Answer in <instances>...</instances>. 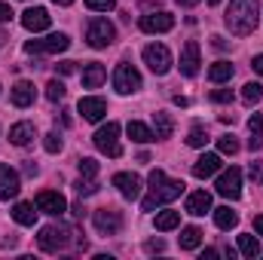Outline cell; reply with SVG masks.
<instances>
[{
    "label": "cell",
    "instance_id": "cell-1",
    "mask_svg": "<svg viewBox=\"0 0 263 260\" xmlns=\"http://www.w3.org/2000/svg\"><path fill=\"white\" fill-rule=\"evenodd\" d=\"M147 181H150V196L144 199V211H153V208H159V205H165V202H172L184 193V181L165 178L162 169H153Z\"/></svg>",
    "mask_w": 263,
    "mask_h": 260
},
{
    "label": "cell",
    "instance_id": "cell-2",
    "mask_svg": "<svg viewBox=\"0 0 263 260\" xmlns=\"http://www.w3.org/2000/svg\"><path fill=\"white\" fill-rule=\"evenodd\" d=\"M227 28L236 37H248L257 28V0H233L227 9Z\"/></svg>",
    "mask_w": 263,
    "mask_h": 260
},
{
    "label": "cell",
    "instance_id": "cell-3",
    "mask_svg": "<svg viewBox=\"0 0 263 260\" xmlns=\"http://www.w3.org/2000/svg\"><path fill=\"white\" fill-rule=\"evenodd\" d=\"M114 37H117V28L107 18H92L89 28H86V43L92 49H107L114 43Z\"/></svg>",
    "mask_w": 263,
    "mask_h": 260
},
{
    "label": "cell",
    "instance_id": "cell-4",
    "mask_svg": "<svg viewBox=\"0 0 263 260\" xmlns=\"http://www.w3.org/2000/svg\"><path fill=\"white\" fill-rule=\"evenodd\" d=\"M70 227H55V224H49V227H43L40 230V236H37V245L43 248V251H62V248H67L70 245Z\"/></svg>",
    "mask_w": 263,
    "mask_h": 260
},
{
    "label": "cell",
    "instance_id": "cell-5",
    "mask_svg": "<svg viewBox=\"0 0 263 260\" xmlns=\"http://www.w3.org/2000/svg\"><path fill=\"white\" fill-rule=\"evenodd\" d=\"M95 147L107 156H123V144H120V123H107L95 132Z\"/></svg>",
    "mask_w": 263,
    "mask_h": 260
},
{
    "label": "cell",
    "instance_id": "cell-6",
    "mask_svg": "<svg viewBox=\"0 0 263 260\" xmlns=\"http://www.w3.org/2000/svg\"><path fill=\"white\" fill-rule=\"evenodd\" d=\"M144 65L150 67L156 77H162V73H168L172 70V52H168V46H162V43H150L147 49H144Z\"/></svg>",
    "mask_w": 263,
    "mask_h": 260
},
{
    "label": "cell",
    "instance_id": "cell-7",
    "mask_svg": "<svg viewBox=\"0 0 263 260\" xmlns=\"http://www.w3.org/2000/svg\"><path fill=\"white\" fill-rule=\"evenodd\" d=\"M67 46H70L67 34H49L43 40H28L25 52H31V55H52V52H65Z\"/></svg>",
    "mask_w": 263,
    "mask_h": 260
},
{
    "label": "cell",
    "instance_id": "cell-8",
    "mask_svg": "<svg viewBox=\"0 0 263 260\" xmlns=\"http://www.w3.org/2000/svg\"><path fill=\"white\" fill-rule=\"evenodd\" d=\"M114 89H117L120 95H132V92H138V89H141V73H138L129 62L117 65V70H114Z\"/></svg>",
    "mask_w": 263,
    "mask_h": 260
},
{
    "label": "cell",
    "instance_id": "cell-9",
    "mask_svg": "<svg viewBox=\"0 0 263 260\" xmlns=\"http://www.w3.org/2000/svg\"><path fill=\"white\" fill-rule=\"evenodd\" d=\"M92 224H95L98 233H104V236H117V233L123 230V214L114 211V208H98V211L92 214Z\"/></svg>",
    "mask_w": 263,
    "mask_h": 260
},
{
    "label": "cell",
    "instance_id": "cell-10",
    "mask_svg": "<svg viewBox=\"0 0 263 260\" xmlns=\"http://www.w3.org/2000/svg\"><path fill=\"white\" fill-rule=\"evenodd\" d=\"M214 190L223 196V199H239V196H242V172H239V169H227V172H220Z\"/></svg>",
    "mask_w": 263,
    "mask_h": 260
},
{
    "label": "cell",
    "instance_id": "cell-11",
    "mask_svg": "<svg viewBox=\"0 0 263 260\" xmlns=\"http://www.w3.org/2000/svg\"><path fill=\"white\" fill-rule=\"evenodd\" d=\"M34 205H37V211H43V214H52V217H62V214L67 211L65 196L55 193V190H43V193H37Z\"/></svg>",
    "mask_w": 263,
    "mask_h": 260
},
{
    "label": "cell",
    "instance_id": "cell-12",
    "mask_svg": "<svg viewBox=\"0 0 263 260\" xmlns=\"http://www.w3.org/2000/svg\"><path fill=\"white\" fill-rule=\"evenodd\" d=\"M175 28V15L172 12H150V15H141V31L144 34H165Z\"/></svg>",
    "mask_w": 263,
    "mask_h": 260
},
{
    "label": "cell",
    "instance_id": "cell-13",
    "mask_svg": "<svg viewBox=\"0 0 263 260\" xmlns=\"http://www.w3.org/2000/svg\"><path fill=\"white\" fill-rule=\"evenodd\" d=\"M22 190V181H18V172L15 169H9V165H3L0 162V199H15Z\"/></svg>",
    "mask_w": 263,
    "mask_h": 260
},
{
    "label": "cell",
    "instance_id": "cell-14",
    "mask_svg": "<svg viewBox=\"0 0 263 260\" xmlns=\"http://www.w3.org/2000/svg\"><path fill=\"white\" fill-rule=\"evenodd\" d=\"M199 43L196 40H187L184 49H181V73L184 77H196L199 73Z\"/></svg>",
    "mask_w": 263,
    "mask_h": 260
},
{
    "label": "cell",
    "instance_id": "cell-15",
    "mask_svg": "<svg viewBox=\"0 0 263 260\" xmlns=\"http://www.w3.org/2000/svg\"><path fill=\"white\" fill-rule=\"evenodd\" d=\"M49 22H52V18H49V12H46L43 6H31V9L22 12V25H25L28 31H34V34H37V31H46Z\"/></svg>",
    "mask_w": 263,
    "mask_h": 260
},
{
    "label": "cell",
    "instance_id": "cell-16",
    "mask_svg": "<svg viewBox=\"0 0 263 260\" xmlns=\"http://www.w3.org/2000/svg\"><path fill=\"white\" fill-rule=\"evenodd\" d=\"M114 187L126 196V199H138L141 196V178L132 175V172H117L114 175Z\"/></svg>",
    "mask_w": 263,
    "mask_h": 260
},
{
    "label": "cell",
    "instance_id": "cell-17",
    "mask_svg": "<svg viewBox=\"0 0 263 260\" xmlns=\"http://www.w3.org/2000/svg\"><path fill=\"white\" fill-rule=\"evenodd\" d=\"M80 114H83V120L98 123L107 114V101L104 98H80Z\"/></svg>",
    "mask_w": 263,
    "mask_h": 260
},
{
    "label": "cell",
    "instance_id": "cell-18",
    "mask_svg": "<svg viewBox=\"0 0 263 260\" xmlns=\"http://www.w3.org/2000/svg\"><path fill=\"white\" fill-rule=\"evenodd\" d=\"M220 169V153H202L193 165V175L196 178H211L214 172Z\"/></svg>",
    "mask_w": 263,
    "mask_h": 260
},
{
    "label": "cell",
    "instance_id": "cell-19",
    "mask_svg": "<svg viewBox=\"0 0 263 260\" xmlns=\"http://www.w3.org/2000/svg\"><path fill=\"white\" fill-rule=\"evenodd\" d=\"M205 211H211V196L205 193V190H196V193L187 196V214H193V217H202Z\"/></svg>",
    "mask_w": 263,
    "mask_h": 260
},
{
    "label": "cell",
    "instance_id": "cell-20",
    "mask_svg": "<svg viewBox=\"0 0 263 260\" xmlns=\"http://www.w3.org/2000/svg\"><path fill=\"white\" fill-rule=\"evenodd\" d=\"M12 104H15V107H28V104H34V83L18 80V83L12 86Z\"/></svg>",
    "mask_w": 263,
    "mask_h": 260
},
{
    "label": "cell",
    "instance_id": "cell-21",
    "mask_svg": "<svg viewBox=\"0 0 263 260\" xmlns=\"http://www.w3.org/2000/svg\"><path fill=\"white\" fill-rule=\"evenodd\" d=\"M104 80H107V70H104V65L92 62V65L83 67V86H86V89H98Z\"/></svg>",
    "mask_w": 263,
    "mask_h": 260
},
{
    "label": "cell",
    "instance_id": "cell-22",
    "mask_svg": "<svg viewBox=\"0 0 263 260\" xmlns=\"http://www.w3.org/2000/svg\"><path fill=\"white\" fill-rule=\"evenodd\" d=\"M34 123H15L12 129H9V141L15 144V147H28L31 141H34Z\"/></svg>",
    "mask_w": 263,
    "mask_h": 260
},
{
    "label": "cell",
    "instance_id": "cell-23",
    "mask_svg": "<svg viewBox=\"0 0 263 260\" xmlns=\"http://www.w3.org/2000/svg\"><path fill=\"white\" fill-rule=\"evenodd\" d=\"M12 220L22 224V227H34V220H37L34 205H31V202H15V208H12Z\"/></svg>",
    "mask_w": 263,
    "mask_h": 260
},
{
    "label": "cell",
    "instance_id": "cell-24",
    "mask_svg": "<svg viewBox=\"0 0 263 260\" xmlns=\"http://www.w3.org/2000/svg\"><path fill=\"white\" fill-rule=\"evenodd\" d=\"M214 224H217L220 230H233V227L239 224V214H236L230 205H220V208H214Z\"/></svg>",
    "mask_w": 263,
    "mask_h": 260
},
{
    "label": "cell",
    "instance_id": "cell-25",
    "mask_svg": "<svg viewBox=\"0 0 263 260\" xmlns=\"http://www.w3.org/2000/svg\"><path fill=\"white\" fill-rule=\"evenodd\" d=\"M153 126H156V141H165V138H172V132H175V123H172V117L168 114H153Z\"/></svg>",
    "mask_w": 263,
    "mask_h": 260
},
{
    "label": "cell",
    "instance_id": "cell-26",
    "mask_svg": "<svg viewBox=\"0 0 263 260\" xmlns=\"http://www.w3.org/2000/svg\"><path fill=\"white\" fill-rule=\"evenodd\" d=\"M126 132H129V138L135 144H150V141H156V135L147 129L144 123H138V120H132L129 126H126Z\"/></svg>",
    "mask_w": 263,
    "mask_h": 260
},
{
    "label": "cell",
    "instance_id": "cell-27",
    "mask_svg": "<svg viewBox=\"0 0 263 260\" xmlns=\"http://www.w3.org/2000/svg\"><path fill=\"white\" fill-rule=\"evenodd\" d=\"M178 242H181L184 251H193V248L202 245V230H199V227H184L181 236H178Z\"/></svg>",
    "mask_w": 263,
    "mask_h": 260
},
{
    "label": "cell",
    "instance_id": "cell-28",
    "mask_svg": "<svg viewBox=\"0 0 263 260\" xmlns=\"http://www.w3.org/2000/svg\"><path fill=\"white\" fill-rule=\"evenodd\" d=\"M181 224V214L178 211H159L156 214V230L159 233H168V230H175Z\"/></svg>",
    "mask_w": 263,
    "mask_h": 260
},
{
    "label": "cell",
    "instance_id": "cell-29",
    "mask_svg": "<svg viewBox=\"0 0 263 260\" xmlns=\"http://www.w3.org/2000/svg\"><path fill=\"white\" fill-rule=\"evenodd\" d=\"M239 251H242L245 257L254 260L257 254H260V242H257V239H254L251 233H242V236H239Z\"/></svg>",
    "mask_w": 263,
    "mask_h": 260
},
{
    "label": "cell",
    "instance_id": "cell-30",
    "mask_svg": "<svg viewBox=\"0 0 263 260\" xmlns=\"http://www.w3.org/2000/svg\"><path fill=\"white\" fill-rule=\"evenodd\" d=\"M230 77H233V65L230 62H214L211 70H208V80L211 83H227Z\"/></svg>",
    "mask_w": 263,
    "mask_h": 260
},
{
    "label": "cell",
    "instance_id": "cell-31",
    "mask_svg": "<svg viewBox=\"0 0 263 260\" xmlns=\"http://www.w3.org/2000/svg\"><path fill=\"white\" fill-rule=\"evenodd\" d=\"M260 98H263L260 83H245V86H242V101H245V104H257Z\"/></svg>",
    "mask_w": 263,
    "mask_h": 260
},
{
    "label": "cell",
    "instance_id": "cell-32",
    "mask_svg": "<svg viewBox=\"0 0 263 260\" xmlns=\"http://www.w3.org/2000/svg\"><path fill=\"white\" fill-rule=\"evenodd\" d=\"M217 150H220L223 156L239 153V141H236V135H220V138H217Z\"/></svg>",
    "mask_w": 263,
    "mask_h": 260
},
{
    "label": "cell",
    "instance_id": "cell-33",
    "mask_svg": "<svg viewBox=\"0 0 263 260\" xmlns=\"http://www.w3.org/2000/svg\"><path fill=\"white\" fill-rule=\"evenodd\" d=\"M73 190H77V196H92L98 193V184H95V178H80L73 184Z\"/></svg>",
    "mask_w": 263,
    "mask_h": 260
},
{
    "label": "cell",
    "instance_id": "cell-34",
    "mask_svg": "<svg viewBox=\"0 0 263 260\" xmlns=\"http://www.w3.org/2000/svg\"><path fill=\"white\" fill-rule=\"evenodd\" d=\"M187 144H190V147H205V144H208V132L202 129V126H193V129H190V138H187Z\"/></svg>",
    "mask_w": 263,
    "mask_h": 260
},
{
    "label": "cell",
    "instance_id": "cell-35",
    "mask_svg": "<svg viewBox=\"0 0 263 260\" xmlns=\"http://www.w3.org/2000/svg\"><path fill=\"white\" fill-rule=\"evenodd\" d=\"M46 98H49V101H62V98H65V83H62V80H49Z\"/></svg>",
    "mask_w": 263,
    "mask_h": 260
},
{
    "label": "cell",
    "instance_id": "cell-36",
    "mask_svg": "<svg viewBox=\"0 0 263 260\" xmlns=\"http://www.w3.org/2000/svg\"><path fill=\"white\" fill-rule=\"evenodd\" d=\"M77 169H80V178H95V175H98V162H95V159H89V156H86V159H80V162H77Z\"/></svg>",
    "mask_w": 263,
    "mask_h": 260
},
{
    "label": "cell",
    "instance_id": "cell-37",
    "mask_svg": "<svg viewBox=\"0 0 263 260\" xmlns=\"http://www.w3.org/2000/svg\"><path fill=\"white\" fill-rule=\"evenodd\" d=\"M43 147H46V153H59V150H62V135H59V132H49V135L43 138Z\"/></svg>",
    "mask_w": 263,
    "mask_h": 260
},
{
    "label": "cell",
    "instance_id": "cell-38",
    "mask_svg": "<svg viewBox=\"0 0 263 260\" xmlns=\"http://www.w3.org/2000/svg\"><path fill=\"white\" fill-rule=\"evenodd\" d=\"M211 101L214 104H233V89H214L211 92Z\"/></svg>",
    "mask_w": 263,
    "mask_h": 260
},
{
    "label": "cell",
    "instance_id": "cell-39",
    "mask_svg": "<svg viewBox=\"0 0 263 260\" xmlns=\"http://www.w3.org/2000/svg\"><path fill=\"white\" fill-rule=\"evenodd\" d=\"M86 6H89L92 12H110L117 3H114V0H86Z\"/></svg>",
    "mask_w": 263,
    "mask_h": 260
},
{
    "label": "cell",
    "instance_id": "cell-40",
    "mask_svg": "<svg viewBox=\"0 0 263 260\" xmlns=\"http://www.w3.org/2000/svg\"><path fill=\"white\" fill-rule=\"evenodd\" d=\"M248 175H251V181H254V184H260V187H263V162H251Z\"/></svg>",
    "mask_w": 263,
    "mask_h": 260
},
{
    "label": "cell",
    "instance_id": "cell-41",
    "mask_svg": "<svg viewBox=\"0 0 263 260\" xmlns=\"http://www.w3.org/2000/svg\"><path fill=\"white\" fill-rule=\"evenodd\" d=\"M248 129H251V135H263V114H254L248 120Z\"/></svg>",
    "mask_w": 263,
    "mask_h": 260
},
{
    "label": "cell",
    "instance_id": "cell-42",
    "mask_svg": "<svg viewBox=\"0 0 263 260\" xmlns=\"http://www.w3.org/2000/svg\"><path fill=\"white\" fill-rule=\"evenodd\" d=\"M55 70H59L62 77H67V73H73V70H77V62H62V65H55Z\"/></svg>",
    "mask_w": 263,
    "mask_h": 260
},
{
    "label": "cell",
    "instance_id": "cell-43",
    "mask_svg": "<svg viewBox=\"0 0 263 260\" xmlns=\"http://www.w3.org/2000/svg\"><path fill=\"white\" fill-rule=\"evenodd\" d=\"M144 248H147L150 254H156V251H162V248H165V242H162V239H153V242H147Z\"/></svg>",
    "mask_w": 263,
    "mask_h": 260
},
{
    "label": "cell",
    "instance_id": "cell-44",
    "mask_svg": "<svg viewBox=\"0 0 263 260\" xmlns=\"http://www.w3.org/2000/svg\"><path fill=\"white\" fill-rule=\"evenodd\" d=\"M12 18V9H9V3H0V25L3 22H9Z\"/></svg>",
    "mask_w": 263,
    "mask_h": 260
},
{
    "label": "cell",
    "instance_id": "cell-45",
    "mask_svg": "<svg viewBox=\"0 0 263 260\" xmlns=\"http://www.w3.org/2000/svg\"><path fill=\"white\" fill-rule=\"evenodd\" d=\"M248 144H251V150H260V147H263L260 135H251V141H248Z\"/></svg>",
    "mask_w": 263,
    "mask_h": 260
},
{
    "label": "cell",
    "instance_id": "cell-46",
    "mask_svg": "<svg viewBox=\"0 0 263 260\" xmlns=\"http://www.w3.org/2000/svg\"><path fill=\"white\" fill-rule=\"evenodd\" d=\"M251 67H254V70H257V73H260V77H263V55H257V59L251 62Z\"/></svg>",
    "mask_w": 263,
    "mask_h": 260
},
{
    "label": "cell",
    "instance_id": "cell-47",
    "mask_svg": "<svg viewBox=\"0 0 263 260\" xmlns=\"http://www.w3.org/2000/svg\"><path fill=\"white\" fill-rule=\"evenodd\" d=\"M70 211H73V217H83V214H86V208H83V202H77V205H73Z\"/></svg>",
    "mask_w": 263,
    "mask_h": 260
},
{
    "label": "cell",
    "instance_id": "cell-48",
    "mask_svg": "<svg viewBox=\"0 0 263 260\" xmlns=\"http://www.w3.org/2000/svg\"><path fill=\"white\" fill-rule=\"evenodd\" d=\"M217 257V251H214V248H205V251H202V260H214Z\"/></svg>",
    "mask_w": 263,
    "mask_h": 260
},
{
    "label": "cell",
    "instance_id": "cell-49",
    "mask_svg": "<svg viewBox=\"0 0 263 260\" xmlns=\"http://www.w3.org/2000/svg\"><path fill=\"white\" fill-rule=\"evenodd\" d=\"M254 230L263 236V214H257V217H254Z\"/></svg>",
    "mask_w": 263,
    "mask_h": 260
},
{
    "label": "cell",
    "instance_id": "cell-50",
    "mask_svg": "<svg viewBox=\"0 0 263 260\" xmlns=\"http://www.w3.org/2000/svg\"><path fill=\"white\" fill-rule=\"evenodd\" d=\"M178 3H181V6H196L199 0H178Z\"/></svg>",
    "mask_w": 263,
    "mask_h": 260
},
{
    "label": "cell",
    "instance_id": "cell-51",
    "mask_svg": "<svg viewBox=\"0 0 263 260\" xmlns=\"http://www.w3.org/2000/svg\"><path fill=\"white\" fill-rule=\"evenodd\" d=\"M52 3H59V6H70L73 0H52Z\"/></svg>",
    "mask_w": 263,
    "mask_h": 260
},
{
    "label": "cell",
    "instance_id": "cell-52",
    "mask_svg": "<svg viewBox=\"0 0 263 260\" xmlns=\"http://www.w3.org/2000/svg\"><path fill=\"white\" fill-rule=\"evenodd\" d=\"M3 40H6V34H3V31H0V46H3Z\"/></svg>",
    "mask_w": 263,
    "mask_h": 260
},
{
    "label": "cell",
    "instance_id": "cell-53",
    "mask_svg": "<svg viewBox=\"0 0 263 260\" xmlns=\"http://www.w3.org/2000/svg\"><path fill=\"white\" fill-rule=\"evenodd\" d=\"M208 3H211V6H217V3H220V0H208Z\"/></svg>",
    "mask_w": 263,
    "mask_h": 260
}]
</instances>
